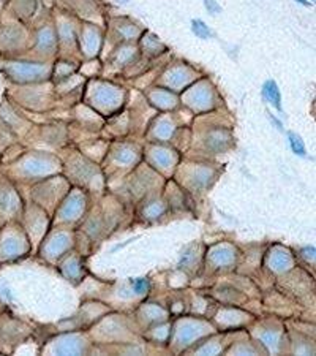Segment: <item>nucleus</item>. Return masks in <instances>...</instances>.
<instances>
[{
	"instance_id": "obj_11",
	"label": "nucleus",
	"mask_w": 316,
	"mask_h": 356,
	"mask_svg": "<svg viewBox=\"0 0 316 356\" xmlns=\"http://www.w3.org/2000/svg\"><path fill=\"white\" fill-rule=\"evenodd\" d=\"M173 133V125L170 122H166V120H161L158 123V127H157V135L160 138H170Z\"/></svg>"
},
{
	"instance_id": "obj_2",
	"label": "nucleus",
	"mask_w": 316,
	"mask_h": 356,
	"mask_svg": "<svg viewBox=\"0 0 316 356\" xmlns=\"http://www.w3.org/2000/svg\"><path fill=\"white\" fill-rule=\"evenodd\" d=\"M95 100L100 104H104V106H116L119 103V92L114 91L113 87H101L97 92Z\"/></svg>"
},
{
	"instance_id": "obj_3",
	"label": "nucleus",
	"mask_w": 316,
	"mask_h": 356,
	"mask_svg": "<svg viewBox=\"0 0 316 356\" xmlns=\"http://www.w3.org/2000/svg\"><path fill=\"white\" fill-rule=\"evenodd\" d=\"M188 101H192L195 108H206L210 103V94L207 89L199 87V89L192 91L188 94Z\"/></svg>"
},
{
	"instance_id": "obj_17",
	"label": "nucleus",
	"mask_w": 316,
	"mask_h": 356,
	"mask_svg": "<svg viewBox=\"0 0 316 356\" xmlns=\"http://www.w3.org/2000/svg\"><path fill=\"white\" fill-rule=\"evenodd\" d=\"M298 2H301V4H305V5H308V4H310L308 0H298Z\"/></svg>"
},
{
	"instance_id": "obj_9",
	"label": "nucleus",
	"mask_w": 316,
	"mask_h": 356,
	"mask_svg": "<svg viewBox=\"0 0 316 356\" xmlns=\"http://www.w3.org/2000/svg\"><path fill=\"white\" fill-rule=\"evenodd\" d=\"M27 170L32 174H38V173H45V171L51 170V166L46 162H43V160H30L27 163Z\"/></svg>"
},
{
	"instance_id": "obj_4",
	"label": "nucleus",
	"mask_w": 316,
	"mask_h": 356,
	"mask_svg": "<svg viewBox=\"0 0 316 356\" xmlns=\"http://www.w3.org/2000/svg\"><path fill=\"white\" fill-rule=\"evenodd\" d=\"M264 95H266V98L270 101V103H273V106L275 108H282V97H280V91H278V87H277V84L273 81H267L266 84H264Z\"/></svg>"
},
{
	"instance_id": "obj_6",
	"label": "nucleus",
	"mask_w": 316,
	"mask_h": 356,
	"mask_svg": "<svg viewBox=\"0 0 316 356\" xmlns=\"http://www.w3.org/2000/svg\"><path fill=\"white\" fill-rule=\"evenodd\" d=\"M54 43H55V38H54V33L51 29H43L40 33H38V46L40 49H52L54 48Z\"/></svg>"
},
{
	"instance_id": "obj_15",
	"label": "nucleus",
	"mask_w": 316,
	"mask_h": 356,
	"mask_svg": "<svg viewBox=\"0 0 316 356\" xmlns=\"http://www.w3.org/2000/svg\"><path fill=\"white\" fill-rule=\"evenodd\" d=\"M117 158L120 162H123V163H130V162L135 160V152L130 151V149H122V151L117 152Z\"/></svg>"
},
{
	"instance_id": "obj_16",
	"label": "nucleus",
	"mask_w": 316,
	"mask_h": 356,
	"mask_svg": "<svg viewBox=\"0 0 316 356\" xmlns=\"http://www.w3.org/2000/svg\"><path fill=\"white\" fill-rule=\"evenodd\" d=\"M204 4H206V8L209 10V13H218L220 11V5L215 2V0H204Z\"/></svg>"
},
{
	"instance_id": "obj_7",
	"label": "nucleus",
	"mask_w": 316,
	"mask_h": 356,
	"mask_svg": "<svg viewBox=\"0 0 316 356\" xmlns=\"http://www.w3.org/2000/svg\"><path fill=\"white\" fill-rule=\"evenodd\" d=\"M209 146L212 149H215V151H221L225 146H226V143H228V139L223 136V133L221 132H214V133H210V136H209Z\"/></svg>"
},
{
	"instance_id": "obj_12",
	"label": "nucleus",
	"mask_w": 316,
	"mask_h": 356,
	"mask_svg": "<svg viewBox=\"0 0 316 356\" xmlns=\"http://www.w3.org/2000/svg\"><path fill=\"white\" fill-rule=\"evenodd\" d=\"M84 41H86V46H87L89 52H94L97 49V46H98V37H97V33L94 30H87Z\"/></svg>"
},
{
	"instance_id": "obj_1",
	"label": "nucleus",
	"mask_w": 316,
	"mask_h": 356,
	"mask_svg": "<svg viewBox=\"0 0 316 356\" xmlns=\"http://www.w3.org/2000/svg\"><path fill=\"white\" fill-rule=\"evenodd\" d=\"M7 73L19 81H29V79H38L46 73L45 65L38 64H24V62H11L7 67Z\"/></svg>"
},
{
	"instance_id": "obj_8",
	"label": "nucleus",
	"mask_w": 316,
	"mask_h": 356,
	"mask_svg": "<svg viewBox=\"0 0 316 356\" xmlns=\"http://www.w3.org/2000/svg\"><path fill=\"white\" fill-rule=\"evenodd\" d=\"M154 100H155V103L158 104V106H161V108H170V106H173V104H174V97L170 95L168 92H157V94H154Z\"/></svg>"
},
{
	"instance_id": "obj_5",
	"label": "nucleus",
	"mask_w": 316,
	"mask_h": 356,
	"mask_svg": "<svg viewBox=\"0 0 316 356\" xmlns=\"http://www.w3.org/2000/svg\"><path fill=\"white\" fill-rule=\"evenodd\" d=\"M190 78H192V76H190L183 68H176V70L171 72L170 78H168V82H170V84L174 86V87H180V86L187 84V82L190 81Z\"/></svg>"
},
{
	"instance_id": "obj_18",
	"label": "nucleus",
	"mask_w": 316,
	"mask_h": 356,
	"mask_svg": "<svg viewBox=\"0 0 316 356\" xmlns=\"http://www.w3.org/2000/svg\"><path fill=\"white\" fill-rule=\"evenodd\" d=\"M122 2H125V0H122Z\"/></svg>"
},
{
	"instance_id": "obj_14",
	"label": "nucleus",
	"mask_w": 316,
	"mask_h": 356,
	"mask_svg": "<svg viewBox=\"0 0 316 356\" xmlns=\"http://www.w3.org/2000/svg\"><path fill=\"white\" fill-rule=\"evenodd\" d=\"M154 158H155V162L157 163H160V165H163V166H166V165H170V162H171V155H170V152L168 151H155V154H154Z\"/></svg>"
},
{
	"instance_id": "obj_13",
	"label": "nucleus",
	"mask_w": 316,
	"mask_h": 356,
	"mask_svg": "<svg viewBox=\"0 0 316 356\" xmlns=\"http://www.w3.org/2000/svg\"><path fill=\"white\" fill-rule=\"evenodd\" d=\"M193 32H195L199 38H207V37H210V32H209V29L206 27V24L202 23V21H193Z\"/></svg>"
},
{
	"instance_id": "obj_10",
	"label": "nucleus",
	"mask_w": 316,
	"mask_h": 356,
	"mask_svg": "<svg viewBox=\"0 0 316 356\" xmlns=\"http://www.w3.org/2000/svg\"><path fill=\"white\" fill-rule=\"evenodd\" d=\"M288 136H289V144H291L292 151L296 154H299V155H305V148H304L302 139L296 133H289Z\"/></svg>"
}]
</instances>
